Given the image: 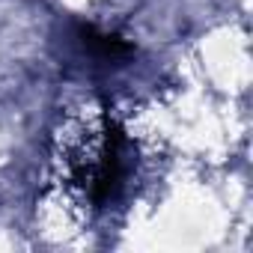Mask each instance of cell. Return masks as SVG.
Wrapping results in <instances>:
<instances>
[{
  "mask_svg": "<svg viewBox=\"0 0 253 253\" xmlns=\"http://www.w3.org/2000/svg\"><path fill=\"white\" fill-rule=\"evenodd\" d=\"M69 167L72 182L84 191L86 203L104 209L119 197L131 173V143L119 125L107 119L95 140H89V134L78 137L69 152Z\"/></svg>",
  "mask_w": 253,
  "mask_h": 253,
  "instance_id": "6da1fadb",
  "label": "cell"
},
{
  "mask_svg": "<svg viewBox=\"0 0 253 253\" xmlns=\"http://www.w3.org/2000/svg\"><path fill=\"white\" fill-rule=\"evenodd\" d=\"M75 39L84 48V54H89L98 63H122L125 57L131 54V45H125L119 36L101 33V30H95L89 24H78L75 27Z\"/></svg>",
  "mask_w": 253,
  "mask_h": 253,
  "instance_id": "7a4b0ae2",
  "label": "cell"
}]
</instances>
